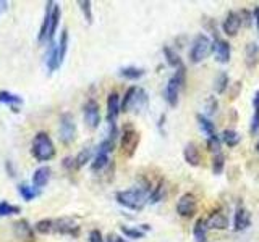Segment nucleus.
I'll list each match as a JSON object with an SVG mask.
<instances>
[{
	"instance_id": "nucleus-1",
	"label": "nucleus",
	"mask_w": 259,
	"mask_h": 242,
	"mask_svg": "<svg viewBox=\"0 0 259 242\" xmlns=\"http://www.w3.org/2000/svg\"><path fill=\"white\" fill-rule=\"evenodd\" d=\"M149 194H151L149 188H132L126 191H118L115 194V199L125 208L140 212V210L144 208L146 202L149 200Z\"/></svg>"
},
{
	"instance_id": "nucleus-2",
	"label": "nucleus",
	"mask_w": 259,
	"mask_h": 242,
	"mask_svg": "<svg viewBox=\"0 0 259 242\" xmlns=\"http://www.w3.org/2000/svg\"><path fill=\"white\" fill-rule=\"evenodd\" d=\"M31 153L37 161H49L55 157V147L47 133H37L32 139Z\"/></svg>"
},
{
	"instance_id": "nucleus-3",
	"label": "nucleus",
	"mask_w": 259,
	"mask_h": 242,
	"mask_svg": "<svg viewBox=\"0 0 259 242\" xmlns=\"http://www.w3.org/2000/svg\"><path fill=\"white\" fill-rule=\"evenodd\" d=\"M212 50H214L212 40H210L206 34H198L194 37L191 48H190V60L193 63H201L212 53Z\"/></svg>"
},
{
	"instance_id": "nucleus-4",
	"label": "nucleus",
	"mask_w": 259,
	"mask_h": 242,
	"mask_svg": "<svg viewBox=\"0 0 259 242\" xmlns=\"http://www.w3.org/2000/svg\"><path fill=\"white\" fill-rule=\"evenodd\" d=\"M138 144H140V133H138L132 125H125L123 131H121V137H120V147H121V152H123V155L132 158L138 149Z\"/></svg>"
},
{
	"instance_id": "nucleus-5",
	"label": "nucleus",
	"mask_w": 259,
	"mask_h": 242,
	"mask_svg": "<svg viewBox=\"0 0 259 242\" xmlns=\"http://www.w3.org/2000/svg\"><path fill=\"white\" fill-rule=\"evenodd\" d=\"M59 137L65 145L71 144L76 139V123L71 113H63L62 115L59 125Z\"/></svg>"
},
{
	"instance_id": "nucleus-6",
	"label": "nucleus",
	"mask_w": 259,
	"mask_h": 242,
	"mask_svg": "<svg viewBox=\"0 0 259 242\" xmlns=\"http://www.w3.org/2000/svg\"><path fill=\"white\" fill-rule=\"evenodd\" d=\"M198 212V199L194 197V194L186 192L180 196L177 202V213L183 218H191Z\"/></svg>"
},
{
	"instance_id": "nucleus-7",
	"label": "nucleus",
	"mask_w": 259,
	"mask_h": 242,
	"mask_svg": "<svg viewBox=\"0 0 259 242\" xmlns=\"http://www.w3.org/2000/svg\"><path fill=\"white\" fill-rule=\"evenodd\" d=\"M79 226L75 223L73 218H57L54 220V234H63V236L76 237Z\"/></svg>"
},
{
	"instance_id": "nucleus-8",
	"label": "nucleus",
	"mask_w": 259,
	"mask_h": 242,
	"mask_svg": "<svg viewBox=\"0 0 259 242\" xmlns=\"http://www.w3.org/2000/svg\"><path fill=\"white\" fill-rule=\"evenodd\" d=\"M84 123L88 125V128L96 129L101 123V110H99V103H97L94 99H89L84 103Z\"/></svg>"
},
{
	"instance_id": "nucleus-9",
	"label": "nucleus",
	"mask_w": 259,
	"mask_h": 242,
	"mask_svg": "<svg viewBox=\"0 0 259 242\" xmlns=\"http://www.w3.org/2000/svg\"><path fill=\"white\" fill-rule=\"evenodd\" d=\"M241 15H238L237 12H230L229 15L225 16V20L222 23V29L229 37L237 36V32L240 31L241 26Z\"/></svg>"
},
{
	"instance_id": "nucleus-10",
	"label": "nucleus",
	"mask_w": 259,
	"mask_h": 242,
	"mask_svg": "<svg viewBox=\"0 0 259 242\" xmlns=\"http://www.w3.org/2000/svg\"><path fill=\"white\" fill-rule=\"evenodd\" d=\"M13 226V232L15 236L24 240V242H34V229L31 228V224L26 220H20L12 224Z\"/></svg>"
},
{
	"instance_id": "nucleus-11",
	"label": "nucleus",
	"mask_w": 259,
	"mask_h": 242,
	"mask_svg": "<svg viewBox=\"0 0 259 242\" xmlns=\"http://www.w3.org/2000/svg\"><path fill=\"white\" fill-rule=\"evenodd\" d=\"M251 226V213L249 210L245 208L243 205H240L235 212V218H233V229L235 231H245Z\"/></svg>"
},
{
	"instance_id": "nucleus-12",
	"label": "nucleus",
	"mask_w": 259,
	"mask_h": 242,
	"mask_svg": "<svg viewBox=\"0 0 259 242\" xmlns=\"http://www.w3.org/2000/svg\"><path fill=\"white\" fill-rule=\"evenodd\" d=\"M120 115V95L117 92H110L107 97V121L109 125H115Z\"/></svg>"
},
{
	"instance_id": "nucleus-13",
	"label": "nucleus",
	"mask_w": 259,
	"mask_h": 242,
	"mask_svg": "<svg viewBox=\"0 0 259 242\" xmlns=\"http://www.w3.org/2000/svg\"><path fill=\"white\" fill-rule=\"evenodd\" d=\"M206 224H207V229L222 231V229L229 228V220H227L225 213H222V210H217V212H214L212 215L207 218Z\"/></svg>"
},
{
	"instance_id": "nucleus-14",
	"label": "nucleus",
	"mask_w": 259,
	"mask_h": 242,
	"mask_svg": "<svg viewBox=\"0 0 259 242\" xmlns=\"http://www.w3.org/2000/svg\"><path fill=\"white\" fill-rule=\"evenodd\" d=\"M46 65H47L49 73H54L55 70H59V67L62 65L60 55H59V45L54 42H51V47H49V52L46 56Z\"/></svg>"
},
{
	"instance_id": "nucleus-15",
	"label": "nucleus",
	"mask_w": 259,
	"mask_h": 242,
	"mask_svg": "<svg viewBox=\"0 0 259 242\" xmlns=\"http://www.w3.org/2000/svg\"><path fill=\"white\" fill-rule=\"evenodd\" d=\"M183 158H185V161L190 166H198L199 165L201 155H199V149L196 147V144H194V142H188V144L185 145V149H183Z\"/></svg>"
},
{
	"instance_id": "nucleus-16",
	"label": "nucleus",
	"mask_w": 259,
	"mask_h": 242,
	"mask_svg": "<svg viewBox=\"0 0 259 242\" xmlns=\"http://www.w3.org/2000/svg\"><path fill=\"white\" fill-rule=\"evenodd\" d=\"M214 52L217 60L221 63H229L230 60V44L224 39H215L214 44Z\"/></svg>"
},
{
	"instance_id": "nucleus-17",
	"label": "nucleus",
	"mask_w": 259,
	"mask_h": 242,
	"mask_svg": "<svg viewBox=\"0 0 259 242\" xmlns=\"http://www.w3.org/2000/svg\"><path fill=\"white\" fill-rule=\"evenodd\" d=\"M54 2H47L46 4V12H44V18H42V24H40L39 29V42L42 44L49 39V24H51V12H52Z\"/></svg>"
},
{
	"instance_id": "nucleus-18",
	"label": "nucleus",
	"mask_w": 259,
	"mask_h": 242,
	"mask_svg": "<svg viewBox=\"0 0 259 242\" xmlns=\"http://www.w3.org/2000/svg\"><path fill=\"white\" fill-rule=\"evenodd\" d=\"M51 168L49 166H40L37 168L34 174H32V186H36V188L42 189L44 186L49 183V179H51Z\"/></svg>"
},
{
	"instance_id": "nucleus-19",
	"label": "nucleus",
	"mask_w": 259,
	"mask_h": 242,
	"mask_svg": "<svg viewBox=\"0 0 259 242\" xmlns=\"http://www.w3.org/2000/svg\"><path fill=\"white\" fill-rule=\"evenodd\" d=\"M60 5L54 2V7H52V12H51V24H49V42H54V36H55V31L59 28V23H60Z\"/></svg>"
},
{
	"instance_id": "nucleus-20",
	"label": "nucleus",
	"mask_w": 259,
	"mask_h": 242,
	"mask_svg": "<svg viewBox=\"0 0 259 242\" xmlns=\"http://www.w3.org/2000/svg\"><path fill=\"white\" fill-rule=\"evenodd\" d=\"M193 237H194V242H206L207 240V224H206V220H199L194 223L193 226Z\"/></svg>"
},
{
	"instance_id": "nucleus-21",
	"label": "nucleus",
	"mask_w": 259,
	"mask_h": 242,
	"mask_svg": "<svg viewBox=\"0 0 259 242\" xmlns=\"http://www.w3.org/2000/svg\"><path fill=\"white\" fill-rule=\"evenodd\" d=\"M18 192H20V196L24 199V200H34L36 197L40 196V189L36 188V186H29L26 183H21L18 184Z\"/></svg>"
},
{
	"instance_id": "nucleus-22",
	"label": "nucleus",
	"mask_w": 259,
	"mask_h": 242,
	"mask_svg": "<svg viewBox=\"0 0 259 242\" xmlns=\"http://www.w3.org/2000/svg\"><path fill=\"white\" fill-rule=\"evenodd\" d=\"M246 65L249 68H253V67H256L257 65V62H259V47H257V44H254V42H249L248 45H246Z\"/></svg>"
},
{
	"instance_id": "nucleus-23",
	"label": "nucleus",
	"mask_w": 259,
	"mask_h": 242,
	"mask_svg": "<svg viewBox=\"0 0 259 242\" xmlns=\"http://www.w3.org/2000/svg\"><path fill=\"white\" fill-rule=\"evenodd\" d=\"M144 70L143 68H138V67H123L120 68V76H123L125 79H130V81H136L144 76Z\"/></svg>"
},
{
	"instance_id": "nucleus-24",
	"label": "nucleus",
	"mask_w": 259,
	"mask_h": 242,
	"mask_svg": "<svg viewBox=\"0 0 259 242\" xmlns=\"http://www.w3.org/2000/svg\"><path fill=\"white\" fill-rule=\"evenodd\" d=\"M196 119H198L199 128L207 134V137H214V136H217V134H215V125H214L209 118L202 116V115H196Z\"/></svg>"
},
{
	"instance_id": "nucleus-25",
	"label": "nucleus",
	"mask_w": 259,
	"mask_h": 242,
	"mask_svg": "<svg viewBox=\"0 0 259 242\" xmlns=\"http://www.w3.org/2000/svg\"><path fill=\"white\" fill-rule=\"evenodd\" d=\"M240 134L235 131V129H225V131L222 133V141L229 145V147H237V145L240 144Z\"/></svg>"
},
{
	"instance_id": "nucleus-26",
	"label": "nucleus",
	"mask_w": 259,
	"mask_h": 242,
	"mask_svg": "<svg viewBox=\"0 0 259 242\" xmlns=\"http://www.w3.org/2000/svg\"><path fill=\"white\" fill-rule=\"evenodd\" d=\"M93 153H94V150L91 149V147H86V149H83L79 152V155L75 158V168H83L88 161H91L93 160Z\"/></svg>"
},
{
	"instance_id": "nucleus-27",
	"label": "nucleus",
	"mask_w": 259,
	"mask_h": 242,
	"mask_svg": "<svg viewBox=\"0 0 259 242\" xmlns=\"http://www.w3.org/2000/svg\"><path fill=\"white\" fill-rule=\"evenodd\" d=\"M0 103L5 105H21L23 99L20 95L12 94L10 91H0Z\"/></svg>"
},
{
	"instance_id": "nucleus-28",
	"label": "nucleus",
	"mask_w": 259,
	"mask_h": 242,
	"mask_svg": "<svg viewBox=\"0 0 259 242\" xmlns=\"http://www.w3.org/2000/svg\"><path fill=\"white\" fill-rule=\"evenodd\" d=\"M164 55H165V58H167V63H168L172 68L178 70L180 67H183V63H182V60H180V56H178L170 47H164Z\"/></svg>"
},
{
	"instance_id": "nucleus-29",
	"label": "nucleus",
	"mask_w": 259,
	"mask_h": 242,
	"mask_svg": "<svg viewBox=\"0 0 259 242\" xmlns=\"http://www.w3.org/2000/svg\"><path fill=\"white\" fill-rule=\"evenodd\" d=\"M59 55H60V60L63 62L65 55H67L68 50V28H63L62 34H60V40H59Z\"/></svg>"
},
{
	"instance_id": "nucleus-30",
	"label": "nucleus",
	"mask_w": 259,
	"mask_h": 242,
	"mask_svg": "<svg viewBox=\"0 0 259 242\" xmlns=\"http://www.w3.org/2000/svg\"><path fill=\"white\" fill-rule=\"evenodd\" d=\"M21 212V208L18 205H12L8 202H0V216H12V215H18Z\"/></svg>"
},
{
	"instance_id": "nucleus-31",
	"label": "nucleus",
	"mask_w": 259,
	"mask_h": 242,
	"mask_svg": "<svg viewBox=\"0 0 259 242\" xmlns=\"http://www.w3.org/2000/svg\"><path fill=\"white\" fill-rule=\"evenodd\" d=\"M227 87H229V76H227V73L222 71L214 81V89L217 94H224Z\"/></svg>"
},
{
	"instance_id": "nucleus-32",
	"label": "nucleus",
	"mask_w": 259,
	"mask_h": 242,
	"mask_svg": "<svg viewBox=\"0 0 259 242\" xmlns=\"http://www.w3.org/2000/svg\"><path fill=\"white\" fill-rule=\"evenodd\" d=\"M136 86H132L126 91L125 97H123V100L120 102V111H130V105H132V100H133V97L136 94Z\"/></svg>"
},
{
	"instance_id": "nucleus-33",
	"label": "nucleus",
	"mask_w": 259,
	"mask_h": 242,
	"mask_svg": "<svg viewBox=\"0 0 259 242\" xmlns=\"http://www.w3.org/2000/svg\"><path fill=\"white\" fill-rule=\"evenodd\" d=\"M224 166H225V157H224V153H215L214 158H212V173L215 176L219 174H222L224 171Z\"/></svg>"
},
{
	"instance_id": "nucleus-34",
	"label": "nucleus",
	"mask_w": 259,
	"mask_h": 242,
	"mask_svg": "<svg viewBox=\"0 0 259 242\" xmlns=\"http://www.w3.org/2000/svg\"><path fill=\"white\" fill-rule=\"evenodd\" d=\"M121 232L125 234L128 239H143L146 236V232L141 231L140 228H130V226H121Z\"/></svg>"
},
{
	"instance_id": "nucleus-35",
	"label": "nucleus",
	"mask_w": 259,
	"mask_h": 242,
	"mask_svg": "<svg viewBox=\"0 0 259 242\" xmlns=\"http://www.w3.org/2000/svg\"><path fill=\"white\" fill-rule=\"evenodd\" d=\"M253 105H254V116H253V123H251V133L256 134L259 131V91L254 95Z\"/></svg>"
},
{
	"instance_id": "nucleus-36",
	"label": "nucleus",
	"mask_w": 259,
	"mask_h": 242,
	"mask_svg": "<svg viewBox=\"0 0 259 242\" xmlns=\"http://www.w3.org/2000/svg\"><path fill=\"white\" fill-rule=\"evenodd\" d=\"M164 197V183H159L156 188H154L152 191H151V194H149V200L148 202H151V204H157V202Z\"/></svg>"
},
{
	"instance_id": "nucleus-37",
	"label": "nucleus",
	"mask_w": 259,
	"mask_h": 242,
	"mask_svg": "<svg viewBox=\"0 0 259 242\" xmlns=\"http://www.w3.org/2000/svg\"><path fill=\"white\" fill-rule=\"evenodd\" d=\"M79 8H81V12L84 13V18L88 21V24H91L93 23V13H91V2L89 0H79L78 2Z\"/></svg>"
},
{
	"instance_id": "nucleus-38",
	"label": "nucleus",
	"mask_w": 259,
	"mask_h": 242,
	"mask_svg": "<svg viewBox=\"0 0 259 242\" xmlns=\"http://www.w3.org/2000/svg\"><path fill=\"white\" fill-rule=\"evenodd\" d=\"M207 149L215 155V153H221V139L219 136L214 137H207Z\"/></svg>"
},
{
	"instance_id": "nucleus-39",
	"label": "nucleus",
	"mask_w": 259,
	"mask_h": 242,
	"mask_svg": "<svg viewBox=\"0 0 259 242\" xmlns=\"http://www.w3.org/2000/svg\"><path fill=\"white\" fill-rule=\"evenodd\" d=\"M88 242H104L101 231H97V229L89 231V234H88Z\"/></svg>"
},
{
	"instance_id": "nucleus-40",
	"label": "nucleus",
	"mask_w": 259,
	"mask_h": 242,
	"mask_svg": "<svg viewBox=\"0 0 259 242\" xmlns=\"http://www.w3.org/2000/svg\"><path fill=\"white\" fill-rule=\"evenodd\" d=\"M209 113L210 115H214V113L217 111V100L215 99H209V107H207Z\"/></svg>"
},
{
	"instance_id": "nucleus-41",
	"label": "nucleus",
	"mask_w": 259,
	"mask_h": 242,
	"mask_svg": "<svg viewBox=\"0 0 259 242\" xmlns=\"http://www.w3.org/2000/svg\"><path fill=\"white\" fill-rule=\"evenodd\" d=\"M7 5H8V4L5 2V0H0V15H2V13L7 10Z\"/></svg>"
},
{
	"instance_id": "nucleus-42",
	"label": "nucleus",
	"mask_w": 259,
	"mask_h": 242,
	"mask_svg": "<svg viewBox=\"0 0 259 242\" xmlns=\"http://www.w3.org/2000/svg\"><path fill=\"white\" fill-rule=\"evenodd\" d=\"M254 18H256V23H257V32H259V7L254 10Z\"/></svg>"
},
{
	"instance_id": "nucleus-43",
	"label": "nucleus",
	"mask_w": 259,
	"mask_h": 242,
	"mask_svg": "<svg viewBox=\"0 0 259 242\" xmlns=\"http://www.w3.org/2000/svg\"><path fill=\"white\" fill-rule=\"evenodd\" d=\"M115 242H128V240H125L123 237H115Z\"/></svg>"
},
{
	"instance_id": "nucleus-44",
	"label": "nucleus",
	"mask_w": 259,
	"mask_h": 242,
	"mask_svg": "<svg viewBox=\"0 0 259 242\" xmlns=\"http://www.w3.org/2000/svg\"><path fill=\"white\" fill-rule=\"evenodd\" d=\"M256 149H257V152H259V142H257V145H256Z\"/></svg>"
}]
</instances>
